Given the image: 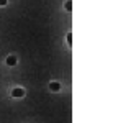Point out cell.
Returning <instances> with one entry per match:
<instances>
[{
  "label": "cell",
  "instance_id": "1",
  "mask_svg": "<svg viewBox=\"0 0 128 123\" xmlns=\"http://www.w3.org/2000/svg\"><path fill=\"white\" fill-rule=\"evenodd\" d=\"M23 95H25V90L23 89H13V92H12V97H15V98H22Z\"/></svg>",
  "mask_w": 128,
  "mask_h": 123
},
{
  "label": "cell",
  "instance_id": "2",
  "mask_svg": "<svg viewBox=\"0 0 128 123\" xmlns=\"http://www.w3.org/2000/svg\"><path fill=\"white\" fill-rule=\"evenodd\" d=\"M49 89L54 90V92H58V90L61 89V84H59V82H51V84H49Z\"/></svg>",
  "mask_w": 128,
  "mask_h": 123
},
{
  "label": "cell",
  "instance_id": "3",
  "mask_svg": "<svg viewBox=\"0 0 128 123\" xmlns=\"http://www.w3.org/2000/svg\"><path fill=\"white\" fill-rule=\"evenodd\" d=\"M7 64H8V66H15V64H16V58L15 56H8L7 58Z\"/></svg>",
  "mask_w": 128,
  "mask_h": 123
},
{
  "label": "cell",
  "instance_id": "4",
  "mask_svg": "<svg viewBox=\"0 0 128 123\" xmlns=\"http://www.w3.org/2000/svg\"><path fill=\"white\" fill-rule=\"evenodd\" d=\"M64 7H66V10H71V8H72V2H71V0H68Z\"/></svg>",
  "mask_w": 128,
  "mask_h": 123
},
{
  "label": "cell",
  "instance_id": "5",
  "mask_svg": "<svg viewBox=\"0 0 128 123\" xmlns=\"http://www.w3.org/2000/svg\"><path fill=\"white\" fill-rule=\"evenodd\" d=\"M68 43H69V44H71V43H72V34H71V33L68 34Z\"/></svg>",
  "mask_w": 128,
  "mask_h": 123
},
{
  "label": "cell",
  "instance_id": "6",
  "mask_svg": "<svg viewBox=\"0 0 128 123\" xmlns=\"http://www.w3.org/2000/svg\"><path fill=\"white\" fill-rule=\"evenodd\" d=\"M7 5V0H0V7H5Z\"/></svg>",
  "mask_w": 128,
  "mask_h": 123
}]
</instances>
